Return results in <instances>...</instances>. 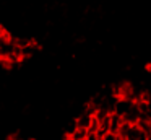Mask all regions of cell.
Returning a JSON list of instances; mask_svg holds the SVG:
<instances>
[{
  "label": "cell",
  "mask_w": 151,
  "mask_h": 140,
  "mask_svg": "<svg viewBox=\"0 0 151 140\" xmlns=\"http://www.w3.org/2000/svg\"><path fill=\"white\" fill-rule=\"evenodd\" d=\"M99 140H120V139H119V135H115V133L107 132V133H104L102 137H99Z\"/></svg>",
  "instance_id": "cell-1"
},
{
  "label": "cell",
  "mask_w": 151,
  "mask_h": 140,
  "mask_svg": "<svg viewBox=\"0 0 151 140\" xmlns=\"http://www.w3.org/2000/svg\"><path fill=\"white\" fill-rule=\"evenodd\" d=\"M0 31H2V28H0Z\"/></svg>",
  "instance_id": "cell-2"
}]
</instances>
